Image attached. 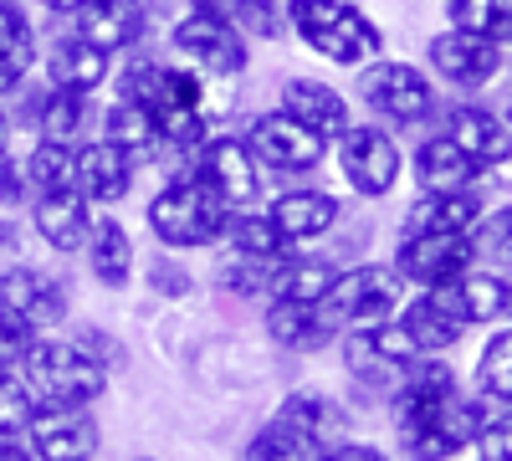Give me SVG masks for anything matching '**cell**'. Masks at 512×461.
Wrapping results in <instances>:
<instances>
[{
    "instance_id": "obj_1",
    "label": "cell",
    "mask_w": 512,
    "mask_h": 461,
    "mask_svg": "<svg viewBox=\"0 0 512 461\" xmlns=\"http://www.w3.org/2000/svg\"><path fill=\"white\" fill-rule=\"evenodd\" d=\"M384 415L400 461H461L472 456L487 405L472 395V385H461L446 354H420L384 400Z\"/></svg>"
},
{
    "instance_id": "obj_2",
    "label": "cell",
    "mask_w": 512,
    "mask_h": 461,
    "mask_svg": "<svg viewBox=\"0 0 512 461\" xmlns=\"http://www.w3.org/2000/svg\"><path fill=\"white\" fill-rule=\"evenodd\" d=\"M113 88H118V103H134L149 113L164 154L190 159L200 149V139L210 134L205 129V82L190 67L139 52V57H128V67L113 72Z\"/></svg>"
},
{
    "instance_id": "obj_3",
    "label": "cell",
    "mask_w": 512,
    "mask_h": 461,
    "mask_svg": "<svg viewBox=\"0 0 512 461\" xmlns=\"http://www.w3.org/2000/svg\"><path fill=\"white\" fill-rule=\"evenodd\" d=\"M282 26L303 47L333 67H369L384 57V26L359 6V0H282Z\"/></svg>"
},
{
    "instance_id": "obj_4",
    "label": "cell",
    "mask_w": 512,
    "mask_h": 461,
    "mask_svg": "<svg viewBox=\"0 0 512 461\" xmlns=\"http://www.w3.org/2000/svg\"><path fill=\"white\" fill-rule=\"evenodd\" d=\"M226 216L231 205L210 190L195 170H180L169 175L149 205H144V221H149V236L159 251H180V257H190V251H210L221 246V231H226Z\"/></svg>"
},
{
    "instance_id": "obj_5",
    "label": "cell",
    "mask_w": 512,
    "mask_h": 461,
    "mask_svg": "<svg viewBox=\"0 0 512 461\" xmlns=\"http://www.w3.org/2000/svg\"><path fill=\"white\" fill-rule=\"evenodd\" d=\"M16 374L36 395V405H72V410H93L113 385V374L72 333H36Z\"/></svg>"
},
{
    "instance_id": "obj_6",
    "label": "cell",
    "mask_w": 512,
    "mask_h": 461,
    "mask_svg": "<svg viewBox=\"0 0 512 461\" xmlns=\"http://www.w3.org/2000/svg\"><path fill=\"white\" fill-rule=\"evenodd\" d=\"M354 93L374 113V123H384L390 134L395 129H425V123L441 113L436 77L420 62H405V57H390V52L354 72Z\"/></svg>"
},
{
    "instance_id": "obj_7",
    "label": "cell",
    "mask_w": 512,
    "mask_h": 461,
    "mask_svg": "<svg viewBox=\"0 0 512 461\" xmlns=\"http://www.w3.org/2000/svg\"><path fill=\"white\" fill-rule=\"evenodd\" d=\"M328 154L338 164V180H344L349 195H359V200H390L405 180V149L384 123L354 118L349 129L328 144Z\"/></svg>"
},
{
    "instance_id": "obj_8",
    "label": "cell",
    "mask_w": 512,
    "mask_h": 461,
    "mask_svg": "<svg viewBox=\"0 0 512 461\" xmlns=\"http://www.w3.org/2000/svg\"><path fill=\"white\" fill-rule=\"evenodd\" d=\"M405 298H410V287L395 272V262H349L318 308L338 333H349V328H369V323H390Z\"/></svg>"
},
{
    "instance_id": "obj_9",
    "label": "cell",
    "mask_w": 512,
    "mask_h": 461,
    "mask_svg": "<svg viewBox=\"0 0 512 461\" xmlns=\"http://www.w3.org/2000/svg\"><path fill=\"white\" fill-rule=\"evenodd\" d=\"M169 52H175L195 77H221V82H231L251 67V41L226 16H216L210 6H195V0L185 6V16L169 26Z\"/></svg>"
},
{
    "instance_id": "obj_10",
    "label": "cell",
    "mask_w": 512,
    "mask_h": 461,
    "mask_svg": "<svg viewBox=\"0 0 512 461\" xmlns=\"http://www.w3.org/2000/svg\"><path fill=\"white\" fill-rule=\"evenodd\" d=\"M338 364H344V374L364 390V395H379V405L390 400V390L405 380V369L420 359L410 349V339L400 333V323H369V328H349L338 333Z\"/></svg>"
},
{
    "instance_id": "obj_11",
    "label": "cell",
    "mask_w": 512,
    "mask_h": 461,
    "mask_svg": "<svg viewBox=\"0 0 512 461\" xmlns=\"http://www.w3.org/2000/svg\"><path fill=\"white\" fill-rule=\"evenodd\" d=\"M390 262L410 292H441L472 272L482 262V251H477V236L466 231H431V236H400Z\"/></svg>"
},
{
    "instance_id": "obj_12",
    "label": "cell",
    "mask_w": 512,
    "mask_h": 461,
    "mask_svg": "<svg viewBox=\"0 0 512 461\" xmlns=\"http://www.w3.org/2000/svg\"><path fill=\"white\" fill-rule=\"evenodd\" d=\"M425 67H431L436 82L456 88L461 98H477L507 72V47H497V41H487V36L446 26V31H436L431 41H425Z\"/></svg>"
},
{
    "instance_id": "obj_13",
    "label": "cell",
    "mask_w": 512,
    "mask_h": 461,
    "mask_svg": "<svg viewBox=\"0 0 512 461\" xmlns=\"http://www.w3.org/2000/svg\"><path fill=\"white\" fill-rule=\"evenodd\" d=\"M0 313H11L31 333H62L72 318V287L36 262H6L0 267Z\"/></svg>"
},
{
    "instance_id": "obj_14",
    "label": "cell",
    "mask_w": 512,
    "mask_h": 461,
    "mask_svg": "<svg viewBox=\"0 0 512 461\" xmlns=\"http://www.w3.org/2000/svg\"><path fill=\"white\" fill-rule=\"evenodd\" d=\"M241 139L256 154V164H262V170H277V175H313L328 159V139L318 129H308V123H297L292 113H282V108L256 113Z\"/></svg>"
},
{
    "instance_id": "obj_15",
    "label": "cell",
    "mask_w": 512,
    "mask_h": 461,
    "mask_svg": "<svg viewBox=\"0 0 512 461\" xmlns=\"http://www.w3.org/2000/svg\"><path fill=\"white\" fill-rule=\"evenodd\" d=\"M185 170H195L210 190H216L231 211H251V205H262V164H256V154L246 149L241 134H205L200 149L185 159Z\"/></svg>"
},
{
    "instance_id": "obj_16",
    "label": "cell",
    "mask_w": 512,
    "mask_h": 461,
    "mask_svg": "<svg viewBox=\"0 0 512 461\" xmlns=\"http://www.w3.org/2000/svg\"><path fill=\"white\" fill-rule=\"evenodd\" d=\"M21 436L36 461H98L103 451L93 410H72V405H36Z\"/></svg>"
},
{
    "instance_id": "obj_17",
    "label": "cell",
    "mask_w": 512,
    "mask_h": 461,
    "mask_svg": "<svg viewBox=\"0 0 512 461\" xmlns=\"http://www.w3.org/2000/svg\"><path fill=\"white\" fill-rule=\"evenodd\" d=\"M441 134H446L466 159H472L482 175L507 170V164H512V123H507L497 108L477 103V98L451 103V108L441 113Z\"/></svg>"
},
{
    "instance_id": "obj_18",
    "label": "cell",
    "mask_w": 512,
    "mask_h": 461,
    "mask_svg": "<svg viewBox=\"0 0 512 461\" xmlns=\"http://www.w3.org/2000/svg\"><path fill=\"white\" fill-rule=\"evenodd\" d=\"M262 211L272 216V226L282 231V241L292 251H308V246H323L338 231V221H344V200H338L333 190H323V185H297V190L272 195Z\"/></svg>"
},
{
    "instance_id": "obj_19",
    "label": "cell",
    "mask_w": 512,
    "mask_h": 461,
    "mask_svg": "<svg viewBox=\"0 0 512 461\" xmlns=\"http://www.w3.org/2000/svg\"><path fill=\"white\" fill-rule=\"evenodd\" d=\"M272 415H277L282 426H292L308 446H318V456H323L328 446H338V441L354 436V410L338 400L333 390H323V385H292V390L277 400Z\"/></svg>"
},
{
    "instance_id": "obj_20",
    "label": "cell",
    "mask_w": 512,
    "mask_h": 461,
    "mask_svg": "<svg viewBox=\"0 0 512 461\" xmlns=\"http://www.w3.org/2000/svg\"><path fill=\"white\" fill-rule=\"evenodd\" d=\"M395 323H400V333L410 339L415 354H451V349L466 344V333H472V323L461 318V308L451 298V287L410 292V298L400 303V313H395Z\"/></svg>"
},
{
    "instance_id": "obj_21",
    "label": "cell",
    "mask_w": 512,
    "mask_h": 461,
    "mask_svg": "<svg viewBox=\"0 0 512 461\" xmlns=\"http://www.w3.org/2000/svg\"><path fill=\"white\" fill-rule=\"evenodd\" d=\"M93 216L98 211L77 190H41L26 205V226H31V236L41 246L52 251V257H82L88 231H93Z\"/></svg>"
},
{
    "instance_id": "obj_22",
    "label": "cell",
    "mask_w": 512,
    "mask_h": 461,
    "mask_svg": "<svg viewBox=\"0 0 512 461\" xmlns=\"http://www.w3.org/2000/svg\"><path fill=\"white\" fill-rule=\"evenodd\" d=\"M41 72H47V88H62V93H82V98H93V93H103L108 82H113V52H103V47H93L88 36H77V31H67V36H57V41H47L41 47V62H36Z\"/></svg>"
},
{
    "instance_id": "obj_23",
    "label": "cell",
    "mask_w": 512,
    "mask_h": 461,
    "mask_svg": "<svg viewBox=\"0 0 512 461\" xmlns=\"http://www.w3.org/2000/svg\"><path fill=\"white\" fill-rule=\"evenodd\" d=\"M11 123H26L36 139H52V144H82L98 134V108L93 98L82 93H62V88H36L26 98V113H16Z\"/></svg>"
},
{
    "instance_id": "obj_24",
    "label": "cell",
    "mask_w": 512,
    "mask_h": 461,
    "mask_svg": "<svg viewBox=\"0 0 512 461\" xmlns=\"http://www.w3.org/2000/svg\"><path fill=\"white\" fill-rule=\"evenodd\" d=\"M82 267H88V277L103 292H128L134 287V277H139V241L113 211L93 216L88 246H82Z\"/></svg>"
},
{
    "instance_id": "obj_25",
    "label": "cell",
    "mask_w": 512,
    "mask_h": 461,
    "mask_svg": "<svg viewBox=\"0 0 512 461\" xmlns=\"http://www.w3.org/2000/svg\"><path fill=\"white\" fill-rule=\"evenodd\" d=\"M487 216V195L482 190H420L405 216L400 236H431V231H466L472 236Z\"/></svg>"
},
{
    "instance_id": "obj_26",
    "label": "cell",
    "mask_w": 512,
    "mask_h": 461,
    "mask_svg": "<svg viewBox=\"0 0 512 461\" xmlns=\"http://www.w3.org/2000/svg\"><path fill=\"white\" fill-rule=\"evenodd\" d=\"M134 180H139V170H134V164H128L108 139H82L77 144V195L82 200H88L93 205V211H98V205H103V211H108V205H118V200H128V195H134Z\"/></svg>"
},
{
    "instance_id": "obj_27",
    "label": "cell",
    "mask_w": 512,
    "mask_h": 461,
    "mask_svg": "<svg viewBox=\"0 0 512 461\" xmlns=\"http://www.w3.org/2000/svg\"><path fill=\"white\" fill-rule=\"evenodd\" d=\"M72 31L88 36L93 47L103 52H134L144 31H149V0H88L77 16H72Z\"/></svg>"
},
{
    "instance_id": "obj_28",
    "label": "cell",
    "mask_w": 512,
    "mask_h": 461,
    "mask_svg": "<svg viewBox=\"0 0 512 461\" xmlns=\"http://www.w3.org/2000/svg\"><path fill=\"white\" fill-rule=\"evenodd\" d=\"M277 108L282 113H292L297 123H308V129H318L328 144L338 139L354 123V108H349V98L333 88V82H323V77H287L282 82V98H277Z\"/></svg>"
},
{
    "instance_id": "obj_29",
    "label": "cell",
    "mask_w": 512,
    "mask_h": 461,
    "mask_svg": "<svg viewBox=\"0 0 512 461\" xmlns=\"http://www.w3.org/2000/svg\"><path fill=\"white\" fill-rule=\"evenodd\" d=\"M405 175H415L420 190H477L482 185V170L466 159L441 129L425 134L410 154H405Z\"/></svg>"
},
{
    "instance_id": "obj_30",
    "label": "cell",
    "mask_w": 512,
    "mask_h": 461,
    "mask_svg": "<svg viewBox=\"0 0 512 461\" xmlns=\"http://www.w3.org/2000/svg\"><path fill=\"white\" fill-rule=\"evenodd\" d=\"M338 272H344V262L328 257V251L308 246V251H287V257L277 262L272 272V298L267 303H323Z\"/></svg>"
},
{
    "instance_id": "obj_31",
    "label": "cell",
    "mask_w": 512,
    "mask_h": 461,
    "mask_svg": "<svg viewBox=\"0 0 512 461\" xmlns=\"http://www.w3.org/2000/svg\"><path fill=\"white\" fill-rule=\"evenodd\" d=\"M262 328H267V339L287 354H323V349L338 344V328L323 318L318 303H267Z\"/></svg>"
},
{
    "instance_id": "obj_32",
    "label": "cell",
    "mask_w": 512,
    "mask_h": 461,
    "mask_svg": "<svg viewBox=\"0 0 512 461\" xmlns=\"http://www.w3.org/2000/svg\"><path fill=\"white\" fill-rule=\"evenodd\" d=\"M451 298H456L461 318L472 323V328H497V323H512V272L477 262L472 272H466V277L451 287Z\"/></svg>"
},
{
    "instance_id": "obj_33",
    "label": "cell",
    "mask_w": 512,
    "mask_h": 461,
    "mask_svg": "<svg viewBox=\"0 0 512 461\" xmlns=\"http://www.w3.org/2000/svg\"><path fill=\"white\" fill-rule=\"evenodd\" d=\"M98 139H108L128 164H134V170H149V164L164 159V144H159V134H154L149 113L134 108V103H118V98L98 113Z\"/></svg>"
},
{
    "instance_id": "obj_34",
    "label": "cell",
    "mask_w": 512,
    "mask_h": 461,
    "mask_svg": "<svg viewBox=\"0 0 512 461\" xmlns=\"http://www.w3.org/2000/svg\"><path fill=\"white\" fill-rule=\"evenodd\" d=\"M472 395L487 410H512V323H497L472 364Z\"/></svg>"
},
{
    "instance_id": "obj_35",
    "label": "cell",
    "mask_w": 512,
    "mask_h": 461,
    "mask_svg": "<svg viewBox=\"0 0 512 461\" xmlns=\"http://www.w3.org/2000/svg\"><path fill=\"white\" fill-rule=\"evenodd\" d=\"M221 246H226V257H246V262H277V257L292 251L262 205H251V211H231L226 231H221Z\"/></svg>"
},
{
    "instance_id": "obj_36",
    "label": "cell",
    "mask_w": 512,
    "mask_h": 461,
    "mask_svg": "<svg viewBox=\"0 0 512 461\" xmlns=\"http://www.w3.org/2000/svg\"><path fill=\"white\" fill-rule=\"evenodd\" d=\"M446 26L487 36L512 52V0H446Z\"/></svg>"
},
{
    "instance_id": "obj_37",
    "label": "cell",
    "mask_w": 512,
    "mask_h": 461,
    "mask_svg": "<svg viewBox=\"0 0 512 461\" xmlns=\"http://www.w3.org/2000/svg\"><path fill=\"white\" fill-rule=\"evenodd\" d=\"M26 164V180H31V195L41 190H77V149L72 144H52V139H31V149L21 154Z\"/></svg>"
},
{
    "instance_id": "obj_38",
    "label": "cell",
    "mask_w": 512,
    "mask_h": 461,
    "mask_svg": "<svg viewBox=\"0 0 512 461\" xmlns=\"http://www.w3.org/2000/svg\"><path fill=\"white\" fill-rule=\"evenodd\" d=\"M195 6H210L216 16H226L246 41H277L287 26H282V0H195Z\"/></svg>"
},
{
    "instance_id": "obj_39",
    "label": "cell",
    "mask_w": 512,
    "mask_h": 461,
    "mask_svg": "<svg viewBox=\"0 0 512 461\" xmlns=\"http://www.w3.org/2000/svg\"><path fill=\"white\" fill-rule=\"evenodd\" d=\"M241 461H318V446H308L292 426H282L277 415H267L241 446Z\"/></svg>"
},
{
    "instance_id": "obj_40",
    "label": "cell",
    "mask_w": 512,
    "mask_h": 461,
    "mask_svg": "<svg viewBox=\"0 0 512 461\" xmlns=\"http://www.w3.org/2000/svg\"><path fill=\"white\" fill-rule=\"evenodd\" d=\"M36 62H41L36 31H26V36H0V103L16 98V93L26 88L31 72H36Z\"/></svg>"
},
{
    "instance_id": "obj_41",
    "label": "cell",
    "mask_w": 512,
    "mask_h": 461,
    "mask_svg": "<svg viewBox=\"0 0 512 461\" xmlns=\"http://www.w3.org/2000/svg\"><path fill=\"white\" fill-rule=\"evenodd\" d=\"M477 236V251H482V262L487 267H502V272H512V200L507 205H487V216H482V226L472 231Z\"/></svg>"
},
{
    "instance_id": "obj_42",
    "label": "cell",
    "mask_w": 512,
    "mask_h": 461,
    "mask_svg": "<svg viewBox=\"0 0 512 461\" xmlns=\"http://www.w3.org/2000/svg\"><path fill=\"white\" fill-rule=\"evenodd\" d=\"M144 282L159 292V298H169V303H180V298H190V292H195V277H190L180 251H159V257L144 267Z\"/></svg>"
},
{
    "instance_id": "obj_43",
    "label": "cell",
    "mask_w": 512,
    "mask_h": 461,
    "mask_svg": "<svg viewBox=\"0 0 512 461\" xmlns=\"http://www.w3.org/2000/svg\"><path fill=\"white\" fill-rule=\"evenodd\" d=\"M31 410H36V395L26 390V380H21V374H11V369H0V436L26 431Z\"/></svg>"
},
{
    "instance_id": "obj_44",
    "label": "cell",
    "mask_w": 512,
    "mask_h": 461,
    "mask_svg": "<svg viewBox=\"0 0 512 461\" xmlns=\"http://www.w3.org/2000/svg\"><path fill=\"white\" fill-rule=\"evenodd\" d=\"M472 461H512V410H487L472 441Z\"/></svg>"
},
{
    "instance_id": "obj_45",
    "label": "cell",
    "mask_w": 512,
    "mask_h": 461,
    "mask_svg": "<svg viewBox=\"0 0 512 461\" xmlns=\"http://www.w3.org/2000/svg\"><path fill=\"white\" fill-rule=\"evenodd\" d=\"M72 339L82 344V349H88L108 374L113 369H123L128 364V349H123V339H118V333H108V328H98V323H82V328H72Z\"/></svg>"
},
{
    "instance_id": "obj_46",
    "label": "cell",
    "mask_w": 512,
    "mask_h": 461,
    "mask_svg": "<svg viewBox=\"0 0 512 461\" xmlns=\"http://www.w3.org/2000/svg\"><path fill=\"white\" fill-rule=\"evenodd\" d=\"M31 205V180H26V164H21V149L0 159V211H21Z\"/></svg>"
},
{
    "instance_id": "obj_47",
    "label": "cell",
    "mask_w": 512,
    "mask_h": 461,
    "mask_svg": "<svg viewBox=\"0 0 512 461\" xmlns=\"http://www.w3.org/2000/svg\"><path fill=\"white\" fill-rule=\"evenodd\" d=\"M31 339L36 333L26 328V323H16L11 313H0V369H21V359H26V349H31Z\"/></svg>"
},
{
    "instance_id": "obj_48",
    "label": "cell",
    "mask_w": 512,
    "mask_h": 461,
    "mask_svg": "<svg viewBox=\"0 0 512 461\" xmlns=\"http://www.w3.org/2000/svg\"><path fill=\"white\" fill-rule=\"evenodd\" d=\"M318 461H390V451H384V446H374V441H359V436H349V441L328 446Z\"/></svg>"
},
{
    "instance_id": "obj_49",
    "label": "cell",
    "mask_w": 512,
    "mask_h": 461,
    "mask_svg": "<svg viewBox=\"0 0 512 461\" xmlns=\"http://www.w3.org/2000/svg\"><path fill=\"white\" fill-rule=\"evenodd\" d=\"M31 21H26V6L21 0H0V36H26Z\"/></svg>"
},
{
    "instance_id": "obj_50",
    "label": "cell",
    "mask_w": 512,
    "mask_h": 461,
    "mask_svg": "<svg viewBox=\"0 0 512 461\" xmlns=\"http://www.w3.org/2000/svg\"><path fill=\"white\" fill-rule=\"evenodd\" d=\"M41 11H52V16H77L82 6H88V0H36Z\"/></svg>"
},
{
    "instance_id": "obj_51",
    "label": "cell",
    "mask_w": 512,
    "mask_h": 461,
    "mask_svg": "<svg viewBox=\"0 0 512 461\" xmlns=\"http://www.w3.org/2000/svg\"><path fill=\"white\" fill-rule=\"evenodd\" d=\"M134 461H159V456H134Z\"/></svg>"
},
{
    "instance_id": "obj_52",
    "label": "cell",
    "mask_w": 512,
    "mask_h": 461,
    "mask_svg": "<svg viewBox=\"0 0 512 461\" xmlns=\"http://www.w3.org/2000/svg\"><path fill=\"white\" fill-rule=\"evenodd\" d=\"M502 118H507V123H512V103H507V113H502Z\"/></svg>"
},
{
    "instance_id": "obj_53",
    "label": "cell",
    "mask_w": 512,
    "mask_h": 461,
    "mask_svg": "<svg viewBox=\"0 0 512 461\" xmlns=\"http://www.w3.org/2000/svg\"><path fill=\"white\" fill-rule=\"evenodd\" d=\"M461 461H472V456H461Z\"/></svg>"
},
{
    "instance_id": "obj_54",
    "label": "cell",
    "mask_w": 512,
    "mask_h": 461,
    "mask_svg": "<svg viewBox=\"0 0 512 461\" xmlns=\"http://www.w3.org/2000/svg\"><path fill=\"white\" fill-rule=\"evenodd\" d=\"M507 57H512V52H507Z\"/></svg>"
}]
</instances>
